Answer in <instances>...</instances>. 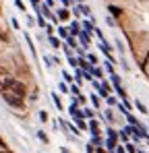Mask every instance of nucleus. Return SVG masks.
<instances>
[{
  "mask_svg": "<svg viewBox=\"0 0 149 153\" xmlns=\"http://www.w3.org/2000/svg\"><path fill=\"white\" fill-rule=\"evenodd\" d=\"M114 145H116V132L108 130V149H114Z\"/></svg>",
  "mask_w": 149,
  "mask_h": 153,
  "instance_id": "1",
  "label": "nucleus"
},
{
  "mask_svg": "<svg viewBox=\"0 0 149 153\" xmlns=\"http://www.w3.org/2000/svg\"><path fill=\"white\" fill-rule=\"evenodd\" d=\"M69 112H71V114H73L74 118H81V116H83V112H81V110H79V108H77V103H73V105H71V108H69Z\"/></svg>",
  "mask_w": 149,
  "mask_h": 153,
  "instance_id": "2",
  "label": "nucleus"
},
{
  "mask_svg": "<svg viewBox=\"0 0 149 153\" xmlns=\"http://www.w3.org/2000/svg\"><path fill=\"white\" fill-rule=\"evenodd\" d=\"M58 19H62V21H66V19H69V10H66V8H62V10H58Z\"/></svg>",
  "mask_w": 149,
  "mask_h": 153,
  "instance_id": "3",
  "label": "nucleus"
},
{
  "mask_svg": "<svg viewBox=\"0 0 149 153\" xmlns=\"http://www.w3.org/2000/svg\"><path fill=\"white\" fill-rule=\"evenodd\" d=\"M79 35H81V44H83V46H87V44H89V37H87V33H79Z\"/></svg>",
  "mask_w": 149,
  "mask_h": 153,
  "instance_id": "4",
  "label": "nucleus"
},
{
  "mask_svg": "<svg viewBox=\"0 0 149 153\" xmlns=\"http://www.w3.org/2000/svg\"><path fill=\"white\" fill-rule=\"evenodd\" d=\"M124 116H126V118H128V122H130V124H135V126H137V124H139V122H137V120H135V116H133V114H128V112H126V114H124Z\"/></svg>",
  "mask_w": 149,
  "mask_h": 153,
  "instance_id": "5",
  "label": "nucleus"
},
{
  "mask_svg": "<svg viewBox=\"0 0 149 153\" xmlns=\"http://www.w3.org/2000/svg\"><path fill=\"white\" fill-rule=\"evenodd\" d=\"M69 31H73V35H79V33H81V31H79V25H77V23H73Z\"/></svg>",
  "mask_w": 149,
  "mask_h": 153,
  "instance_id": "6",
  "label": "nucleus"
},
{
  "mask_svg": "<svg viewBox=\"0 0 149 153\" xmlns=\"http://www.w3.org/2000/svg\"><path fill=\"white\" fill-rule=\"evenodd\" d=\"M89 126H91V132H93V134H98L99 130H98V122H93V120H91V124H89Z\"/></svg>",
  "mask_w": 149,
  "mask_h": 153,
  "instance_id": "7",
  "label": "nucleus"
},
{
  "mask_svg": "<svg viewBox=\"0 0 149 153\" xmlns=\"http://www.w3.org/2000/svg\"><path fill=\"white\" fill-rule=\"evenodd\" d=\"M50 42H52V46H54V48H60V42H58L56 37H50Z\"/></svg>",
  "mask_w": 149,
  "mask_h": 153,
  "instance_id": "8",
  "label": "nucleus"
},
{
  "mask_svg": "<svg viewBox=\"0 0 149 153\" xmlns=\"http://www.w3.org/2000/svg\"><path fill=\"white\" fill-rule=\"evenodd\" d=\"M58 31H60V35H62V37H66V35H69V29H64V27H60Z\"/></svg>",
  "mask_w": 149,
  "mask_h": 153,
  "instance_id": "9",
  "label": "nucleus"
},
{
  "mask_svg": "<svg viewBox=\"0 0 149 153\" xmlns=\"http://www.w3.org/2000/svg\"><path fill=\"white\" fill-rule=\"evenodd\" d=\"M137 108H139V110H141V112H143V114H147V108H145V105H143V103H139V102H137Z\"/></svg>",
  "mask_w": 149,
  "mask_h": 153,
  "instance_id": "10",
  "label": "nucleus"
},
{
  "mask_svg": "<svg viewBox=\"0 0 149 153\" xmlns=\"http://www.w3.org/2000/svg\"><path fill=\"white\" fill-rule=\"evenodd\" d=\"M83 27H85V29H87V31H93V25H91V23H89V21H87V23H83Z\"/></svg>",
  "mask_w": 149,
  "mask_h": 153,
  "instance_id": "11",
  "label": "nucleus"
},
{
  "mask_svg": "<svg viewBox=\"0 0 149 153\" xmlns=\"http://www.w3.org/2000/svg\"><path fill=\"white\" fill-rule=\"evenodd\" d=\"M110 10H112L114 15H120V8H118V6H110Z\"/></svg>",
  "mask_w": 149,
  "mask_h": 153,
  "instance_id": "12",
  "label": "nucleus"
},
{
  "mask_svg": "<svg viewBox=\"0 0 149 153\" xmlns=\"http://www.w3.org/2000/svg\"><path fill=\"white\" fill-rule=\"evenodd\" d=\"M15 4H17V8H21V10H25V6H23V2H21V0H15Z\"/></svg>",
  "mask_w": 149,
  "mask_h": 153,
  "instance_id": "13",
  "label": "nucleus"
},
{
  "mask_svg": "<svg viewBox=\"0 0 149 153\" xmlns=\"http://www.w3.org/2000/svg\"><path fill=\"white\" fill-rule=\"evenodd\" d=\"M81 13H85V15H91V10H89L87 6H81Z\"/></svg>",
  "mask_w": 149,
  "mask_h": 153,
  "instance_id": "14",
  "label": "nucleus"
},
{
  "mask_svg": "<svg viewBox=\"0 0 149 153\" xmlns=\"http://www.w3.org/2000/svg\"><path fill=\"white\" fill-rule=\"evenodd\" d=\"M37 137H39V139H42V141H48V137H46V134H44V132H42V130H39V132H37Z\"/></svg>",
  "mask_w": 149,
  "mask_h": 153,
  "instance_id": "15",
  "label": "nucleus"
},
{
  "mask_svg": "<svg viewBox=\"0 0 149 153\" xmlns=\"http://www.w3.org/2000/svg\"><path fill=\"white\" fill-rule=\"evenodd\" d=\"M126 151H128V153H135V145H126Z\"/></svg>",
  "mask_w": 149,
  "mask_h": 153,
  "instance_id": "16",
  "label": "nucleus"
},
{
  "mask_svg": "<svg viewBox=\"0 0 149 153\" xmlns=\"http://www.w3.org/2000/svg\"><path fill=\"white\" fill-rule=\"evenodd\" d=\"M69 62H71V64H73V66H77V64H79V62H77V60H74L73 56H69Z\"/></svg>",
  "mask_w": 149,
  "mask_h": 153,
  "instance_id": "17",
  "label": "nucleus"
},
{
  "mask_svg": "<svg viewBox=\"0 0 149 153\" xmlns=\"http://www.w3.org/2000/svg\"><path fill=\"white\" fill-rule=\"evenodd\" d=\"M87 153H93V147L91 145H87Z\"/></svg>",
  "mask_w": 149,
  "mask_h": 153,
  "instance_id": "18",
  "label": "nucleus"
},
{
  "mask_svg": "<svg viewBox=\"0 0 149 153\" xmlns=\"http://www.w3.org/2000/svg\"><path fill=\"white\" fill-rule=\"evenodd\" d=\"M62 4H64V6H69V4H71V0H62Z\"/></svg>",
  "mask_w": 149,
  "mask_h": 153,
  "instance_id": "19",
  "label": "nucleus"
},
{
  "mask_svg": "<svg viewBox=\"0 0 149 153\" xmlns=\"http://www.w3.org/2000/svg\"><path fill=\"white\" fill-rule=\"evenodd\" d=\"M31 2H33V4H35V6H37V2H39V0H31Z\"/></svg>",
  "mask_w": 149,
  "mask_h": 153,
  "instance_id": "20",
  "label": "nucleus"
},
{
  "mask_svg": "<svg viewBox=\"0 0 149 153\" xmlns=\"http://www.w3.org/2000/svg\"><path fill=\"white\" fill-rule=\"evenodd\" d=\"M79 2H81V0H79Z\"/></svg>",
  "mask_w": 149,
  "mask_h": 153,
  "instance_id": "21",
  "label": "nucleus"
}]
</instances>
